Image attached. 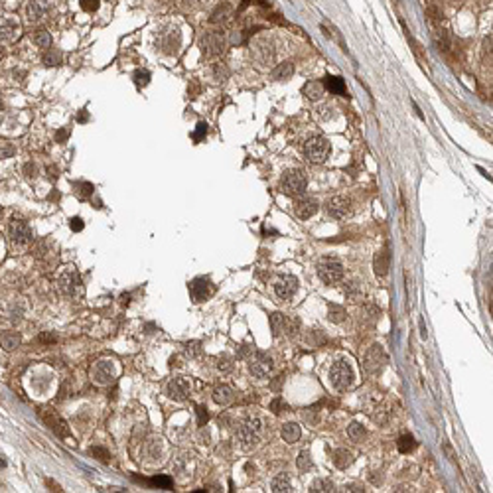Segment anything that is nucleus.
I'll list each match as a JSON object with an SVG mask.
<instances>
[{
    "mask_svg": "<svg viewBox=\"0 0 493 493\" xmlns=\"http://www.w3.org/2000/svg\"><path fill=\"white\" fill-rule=\"evenodd\" d=\"M261 434H263V420L261 418L253 416V418L245 420L237 428V440H239L241 450H245V452L255 450L261 442Z\"/></svg>",
    "mask_w": 493,
    "mask_h": 493,
    "instance_id": "obj_1",
    "label": "nucleus"
},
{
    "mask_svg": "<svg viewBox=\"0 0 493 493\" xmlns=\"http://www.w3.org/2000/svg\"><path fill=\"white\" fill-rule=\"evenodd\" d=\"M353 379H355V375H353V369H351V365L347 361H335L331 365L329 381L337 391H341V393L347 391L353 385Z\"/></svg>",
    "mask_w": 493,
    "mask_h": 493,
    "instance_id": "obj_2",
    "label": "nucleus"
},
{
    "mask_svg": "<svg viewBox=\"0 0 493 493\" xmlns=\"http://www.w3.org/2000/svg\"><path fill=\"white\" fill-rule=\"evenodd\" d=\"M8 237H10V243H12L14 249H26V247L34 241L32 227H30L26 221H20V219H14V221L10 223Z\"/></svg>",
    "mask_w": 493,
    "mask_h": 493,
    "instance_id": "obj_3",
    "label": "nucleus"
},
{
    "mask_svg": "<svg viewBox=\"0 0 493 493\" xmlns=\"http://www.w3.org/2000/svg\"><path fill=\"white\" fill-rule=\"evenodd\" d=\"M57 288H59V294L69 296V298L79 292V288H81V276H79V272H77L75 267L69 265V267H65L61 270V274L57 276Z\"/></svg>",
    "mask_w": 493,
    "mask_h": 493,
    "instance_id": "obj_4",
    "label": "nucleus"
},
{
    "mask_svg": "<svg viewBox=\"0 0 493 493\" xmlns=\"http://www.w3.org/2000/svg\"><path fill=\"white\" fill-rule=\"evenodd\" d=\"M282 191L288 195H300L308 187V176L302 170H288L282 176Z\"/></svg>",
    "mask_w": 493,
    "mask_h": 493,
    "instance_id": "obj_5",
    "label": "nucleus"
},
{
    "mask_svg": "<svg viewBox=\"0 0 493 493\" xmlns=\"http://www.w3.org/2000/svg\"><path fill=\"white\" fill-rule=\"evenodd\" d=\"M329 152H331V144L324 136H314L306 142V156L314 164H324L328 160Z\"/></svg>",
    "mask_w": 493,
    "mask_h": 493,
    "instance_id": "obj_6",
    "label": "nucleus"
},
{
    "mask_svg": "<svg viewBox=\"0 0 493 493\" xmlns=\"http://www.w3.org/2000/svg\"><path fill=\"white\" fill-rule=\"evenodd\" d=\"M199 49L205 57H217L225 51V38L219 32H207L199 38Z\"/></svg>",
    "mask_w": 493,
    "mask_h": 493,
    "instance_id": "obj_7",
    "label": "nucleus"
},
{
    "mask_svg": "<svg viewBox=\"0 0 493 493\" xmlns=\"http://www.w3.org/2000/svg\"><path fill=\"white\" fill-rule=\"evenodd\" d=\"M343 265L337 259H322L318 263V276L326 284H337L343 278Z\"/></svg>",
    "mask_w": 493,
    "mask_h": 493,
    "instance_id": "obj_8",
    "label": "nucleus"
},
{
    "mask_svg": "<svg viewBox=\"0 0 493 493\" xmlns=\"http://www.w3.org/2000/svg\"><path fill=\"white\" fill-rule=\"evenodd\" d=\"M91 377H93V381L99 383V385H109V383L117 377L115 361H111V359H101V361H97V363L91 367Z\"/></svg>",
    "mask_w": 493,
    "mask_h": 493,
    "instance_id": "obj_9",
    "label": "nucleus"
},
{
    "mask_svg": "<svg viewBox=\"0 0 493 493\" xmlns=\"http://www.w3.org/2000/svg\"><path fill=\"white\" fill-rule=\"evenodd\" d=\"M249 371H251V375L257 377V379H267L269 373L272 371V359H270L267 353L257 351V353L249 359Z\"/></svg>",
    "mask_w": 493,
    "mask_h": 493,
    "instance_id": "obj_10",
    "label": "nucleus"
},
{
    "mask_svg": "<svg viewBox=\"0 0 493 493\" xmlns=\"http://www.w3.org/2000/svg\"><path fill=\"white\" fill-rule=\"evenodd\" d=\"M385 363H387V353L383 351V347L377 345V343L371 345V347L367 349V353H365L363 369H365L367 373H377Z\"/></svg>",
    "mask_w": 493,
    "mask_h": 493,
    "instance_id": "obj_11",
    "label": "nucleus"
},
{
    "mask_svg": "<svg viewBox=\"0 0 493 493\" xmlns=\"http://www.w3.org/2000/svg\"><path fill=\"white\" fill-rule=\"evenodd\" d=\"M213 294V284L209 278L205 276H199V278H193L189 282V296L193 302H203L207 300L209 296Z\"/></svg>",
    "mask_w": 493,
    "mask_h": 493,
    "instance_id": "obj_12",
    "label": "nucleus"
},
{
    "mask_svg": "<svg viewBox=\"0 0 493 493\" xmlns=\"http://www.w3.org/2000/svg\"><path fill=\"white\" fill-rule=\"evenodd\" d=\"M251 51H253V57H255L259 63H270L272 57H274V45H272V42L267 40V38L255 40V44L251 45Z\"/></svg>",
    "mask_w": 493,
    "mask_h": 493,
    "instance_id": "obj_13",
    "label": "nucleus"
},
{
    "mask_svg": "<svg viewBox=\"0 0 493 493\" xmlns=\"http://www.w3.org/2000/svg\"><path fill=\"white\" fill-rule=\"evenodd\" d=\"M328 213L333 219H345L351 215V199L343 197V195H335L328 199Z\"/></svg>",
    "mask_w": 493,
    "mask_h": 493,
    "instance_id": "obj_14",
    "label": "nucleus"
},
{
    "mask_svg": "<svg viewBox=\"0 0 493 493\" xmlns=\"http://www.w3.org/2000/svg\"><path fill=\"white\" fill-rule=\"evenodd\" d=\"M191 391V385L185 377H176L166 385V395L174 401H185Z\"/></svg>",
    "mask_w": 493,
    "mask_h": 493,
    "instance_id": "obj_15",
    "label": "nucleus"
},
{
    "mask_svg": "<svg viewBox=\"0 0 493 493\" xmlns=\"http://www.w3.org/2000/svg\"><path fill=\"white\" fill-rule=\"evenodd\" d=\"M296 290H298V280L294 276H290V274L280 276L276 280V284H274V292H276V296L280 300H290L296 294Z\"/></svg>",
    "mask_w": 493,
    "mask_h": 493,
    "instance_id": "obj_16",
    "label": "nucleus"
},
{
    "mask_svg": "<svg viewBox=\"0 0 493 493\" xmlns=\"http://www.w3.org/2000/svg\"><path fill=\"white\" fill-rule=\"evenodd\" d=\"M318 209H320V205H318V201L312 199V197H300V199H296V203H294V213H296V217H300V219H310V217H314V215L318 213Z\"/></svg>",
    "mask_w": 493,
    "mask_h": 493,
    "instance_id": "obj_17",
    "label": "nucleus"
},
{
    "mask_svg": "<svg viewBox=\"0 0 493 493\" xmlns=\"http://www.w3.org/2000/svg\"><path fill=\"white\" fill-rule=\"evenodd\" d=\"M179 45H181V34H179L178 28H174V30L162 34V38H160V47H162V51L170 53V55H176V53L179 51Z\"/></svg>",
    "mask_w": 493,
    "mask_h": 493,
    "instance_id": "obj_18",
    "label": "nucleus"
},
{
    "mask_svg": "<svg viewBox=\"0 0 493 493\" xmlns=\"http://www.w3.org/2000/svg\"><path fill=\"white\" fill-rule=\"evenodd\" d=\"M40 414H42L44 422H45V424H47V426H49V428H51L57 436H61V438H63V436L67 434V424H65V422H63V420H61V418L53 412V408H42V410H40Z\"/></svg>",
    "mask_w": 493,
    "mask_h": 493,
    "instance_id": "obj_19",
    "label": "nucleus"
},
{
    "mask_svg": "<svg viewBox=\"0 0 493 493\" xmlns=\"http://www.w3.org/2000/svg\"><path fill=\"white\" fill-rule=\"evenodd\" d=\"M18 30H20V26L16 20L0 14V42H12L18 36Z\"/></svg>",
    "mask_w": 493,
    "mask_h": 493,
    "instance_id": "obj_20",
    "label": "nucleus"
},
{
    "mask_svg": "<svg viewBox=\"0 0 493 493\" xmlns=\"http://www.w3.org/2000/svg\"><path fill=\"white\" fill-rule=\"evenodd\" d=\"M47 14V4L44 0H30V4L26 6V18L28 22H40L44 20V16Z\"/></svg>",
    "mask_w": 493,
    "mask_h": 493,
    "instance_id": "obj_21",
    "label": "nucleus"
},
{
    "mask_svg": "<svg viewBox=\"0 0 493 493\" xmlns=\"http://www.w3.org/2000/svg\"><path fill=\"white\" fill-rule=\"evenodd\" d=\"M389 265H391V255L387 249H383L381 253L375 255V261H373V269H375V274L377 276H387L389 272Z\"/></svg>",
    "mask_w": 493,
    "mask_h": 493,
    "instance_id": "obj_22",
    "label": "nucleus"
},
{
    "mask_svg": "<svg viewBox=\"0 0 493 493\" xmlns=\"http://www.w3.org/2000/svg\"><path fill=\"white\" fill-rule=\"evenodd\" d=\"M233 399H235V393H233V389L229 385H219V387L213 389V401L217 404L227 406V404L233 403Z\"/></svg>",
    "mask_w": 493,
    "mask_h": 493,
    "instance_id": "obj_23",
    "label": "nucleus"
},
{
    "mask_svg": "<svg viewBox=\"0 0 493 493\" xmlns=\"http://www.w3.org/2000/svg\"><path fill=\"white\" fill-rule=\"evenodd\" d=\"M231 16H233V8H231V4H219V6L213 10V14H211L209 22H211V24H225V22H229V20H231Z\"/></svg>",
    "mask_w": 493,
    "mask_h": 493,
    "instance_id": "obj_24",
    "label": "nucleus"
},
{
    "mask_svg": "<svg viewBox=\"0 0 493 493\" xmlns=\"http://www.w3.org/2000/svg\"><path fill=\"white\" fill-rule=\"evenodd\" d=\"M292 75H294V63H290V61L278 63V65L272 69V73H270V77H272L274 81H288Z\"/></svg>",
    "mask_w": 493,
    "mask_h": 493,
    "instance_id": "obj_25",
    "label": "nucleus"
},
{
    "mask_svg": "<svg viewBox=\"0 0 493 493\" xmlns=\"http://www.w3.org/2000/svg\"><path fill=\"white\" fill-rule=\"evenodd\" d=\"M280 434H282V440H284V442L294 444V442H298V440H300V436H302V428H300V424H296V422H288V424H284V426H282Z\"/></svg>",
    "mask_w": 493,
    "mask_h": 493,
    "instance_id": "obj_26",
    "label": "nucleus"
},
{
    "mask_svg": "<svg viewBox=\"0 0 493 493\" xmlns=\"http://www.w3.org/2000/svg\"><path fill=\"white\" fill-rule=\"evenodd\" d=\"M324 83H320V81H308L306 85H304V95L310 99V101H318V99H322V95H324Z\"/></svg>",
    "mask_w": 493,
    "mask_h": 493,
    "instance_id": "obj_27",
    "label": "nucleus"
},
{
    "mask_svg": "<svg viewBox=\"0 0 493 493\" xmlns=\"http://www.w3.org/2000/svg\"><path fill=\"white\" fill-rule=\"evenodd\" d=\"M20 341H22V337H20L18 331H4V333L0 335V345H2L6 351L16 349V347L20 345Z\"/></svg>",
    "mask_w": 493,
    "mask_h": 493,
    "instance_id": "obj_28",
    "label": "nucleus"
},
{
    "mask_svg": "<svg viewBox=\"0 0 493 493\" xmlns=\"http://www.w3.org/2000/svg\"><path fill=\"white\" fill-rule=\"evenodd\" d=\"M326 87H328L331 93H335V95H341V97L347 95V87H345V81H343L341 77L328 75V77H326Z\"/></svg>",
    "mask_w": 493,
    "mask_h": 493,
    "instance_id": "obj_29",
    "label": "nucleus"
},
{
    "mask_svg": "<svg viewBox=\"0 0 493 493\" xmlns=\"http://www.w3.org/2000/svg\"><path fill=\"white\" fill-rule=\"evenodd\" d=\"M269 322H270V329H272V335H274V337H278V335L284 333V329H286V316H284V314L274 312V314H270Z\"/></svg>",
    "mask_w": 493,
    "mask_h": 493,
    "instance_id": "obj_30",
    "label": "nucleus"
},
{
    "mask_svg": "<svg viewBox=\"0 0 493 493\" xmlns=\"http://www.w3.org/2000/svg\"><path fill=\"white\" fill-rule=\"evenodd\" d=\"M270 488H272V492L274 493H288V492H292V482H290V478H288L286 474H280V476H276V478L272 480Z\"/></svg>",
    "mask_w": 493,
    "mask_h": 493,
    "instance_id": "obj_31",
    "label": "nucleus"
},
{
    "mask_svg": "<svg viewBox=\"0 0 493 493\" xmlns=\"http://www.w3.org/2000/svg\"><path fill=\"white\" fill-rule=\"evenodd\" d=\"M351 462H353V454L349 450H335L333 452V464L337 468L345 470L347 466H351Z\"/></svg>",
    "mask_w": 493,
    "mask_h": 493,
    "instance_id": "obj_32",
    "label": "nucleus"
},
{
    "mask_svg": "<svg viewBox=\"0 0 493 493\" xmlns=\"http://www.w3.org/2000/svg\"><path fill=\"white\" fill-rule=\"evenodd\" d=\"M32 42H34L38 47L47 49V47H49V44H51V36H49V32H47V30H36V32L32 34Z\"/></svg>",
    "mask_w": 493,
    "mask_h": 493,
    "instance_id": "obj_33",
    "label": "nucleus"
},
{
    "mask_svg": "<svg viewBox=\"0 0 493 493\" xmlns=\"http://www.w3.org/2000/svg\"><path fill=\"white\" fill-rule=\"evenodd\" d=\"M345 296L349 298V300H359L361 296H363V288H361V282L359 280H349L347 284H345Z\"/></svg>",
    "mask_w": 493,
    "mask_h": 493,
    "instance_id": "obj_34",
    "label": "nucleus"
},
{
    "mask_svg": "<svg viewBox=\"0 0 493 493\" xmlns=\"http://www.w3.org/2000/svg\"><path fill=\"white\" fill-rule=\"evenodd\" d=\"M328 318H329V322H333V324H341V322L347 318V312H345L339 304H329Z\"/></svg>",
    "mask_w": 493,
    "mask_h": 493,
    "instance_id": "obj_35",
    "label": "nucleus"
},
{
    "mask_svg": "<svg viewBox=\"0 0 493 493\" xmlns=\"http://www.w3.org/2000/svg\"><path fill=\"white\" fill-rule=\"evenodd\" d=\"M333 482L331 480H328V478H318L312 486H310V492H314V493H329V492H333Z\"/></svg>",
    "mask_w": 493,
    "mask_h": 493,
    "instance_id": "obj_36",
    "label": "nucleus"
},
{
    "mask_svg": "<svg viewBox=\"0 0 493 493\" xmlns=\"http://www.w3.org/2000/svg\"><path fill=\"white\" fill-rule=\"evenodd\" d=\"M397 448H399V452H401V454H410V452L416 448V442H414V438H412L410 434H404V436H401V438H399Z\"/></svg>",
    "mask_w": 493,
    "mask_h": 493,
    "instance_id": "obj_37",
    "label": "nucleus"
},
{
    "mask_svg": "<svg viewBox=\"0 0 493 493\" xmlns=\"http://www.w3.org/2000/svg\"><path fill=\"white\" fill-rule=\"evenodd\" d=\"M347 436H349L351 440H361V438L365 436V428H363V424H359V422H351V424L347 426Z\"/></svg>",
    "mask_w": 493,
    "mask_h": 493,
    "instance_id": "obj_38",
    "label": "nucleus"
},
{
    "mask_svg": "<svg viewBox=\"0 0 493 493\" xmlns=\"http://www.w3.org/2000/svg\"><path fill=\"white\" fill-rule=\"evenodd\" d=\"M296 466L300 472H310L312 470V458L308 452H300L298 454V460H296Z\"/></svg>",
    "mask_w": 493,
    "mask_h": 493,
    "instance_id": "obj_39",
    "label": "nucleus"
},
{
    "mask_svg": "<svg viewBox=\"0 0 493 493\" xmlns=\"http://www.w3.org/2000/svg\"><path fill=\"white\" fill-rule=\"evenodd\" d=\"M44 63L45 65H59L61 63V53L57 49H49L47 47V53L44 55Z\"/></svg>",
    "mask_w": 493,
    "mask_h": 493,
    "instance_id": "obj_40",
    "label": "nucleus"
},
{
    "mask_svg": "<svg viewBox=\"0 0 493 493\" xmlns=\"http://www.w3.org/2000/svg\"><path fill=\"white\" fill-rule=\"evenodd\" d=\"M150 484H152L154 488H160V490H172V480L166 478V476H156V478H152Z\"/></svg>",
    "mask_w": 493,
    "mask_h": 493,
    "instance_id": "obj_41",
    "label": "nucleus"
},
{
    "mask_svg": "<svg viewBox=\"0 0 493 493\" xmlns=\"http://www.w3.org/2000/svg\"><path fill=\"white\" fill-rule=\"evenodd\" d=\"M213 75H215L217 81H225V79L229 77V69H227L223 63H215V65H213Z\"/></svg>",
    "mask_w": 493,
    "mask_h": 493,
    "instance_id": "obj_42",
    "label": "nucleus"
},
{
    "mask_svg": "<svg viewBox=\"0 0 493 493\" xmlns=\"http://www.w3.org/2000/svg\"><path fill=\"white\" fill-rule=\"evenodd\" d=\"M436 40H438L440 49H444V51H446V49H450V36H448V32H446V30H440Z\"/></svg>",
    "mask_w": 493,
    "mask_h": 493,
    "instance_id": "obj_43",
    "label": "nucleus"
},
{
    "mask_svg": "<svg viewBox=\"0 0 493 493\" xmlns=\"http://www.w3.org/2000/svg\"><path fill=\"white\" fill-rule=\"evenodd\" d=\"M217 369H219V371H223V373L231 371V369H233V359H231V357H227V355L219 357V361H217Z\"/></svg>",
    "mask_w": 493,
    "mask_h": 493,
    "instance_id": "obj_44",
    "label": "nucleus"
},
{
    "mask_svg": "<svg viewBox=\"0 0 493 493\" xmlns=\"http://www.w3.org/2000/svg\"><path fill=\"white\" fill-rule=\"evenodd\" d=\"M134 81H136V85L138 87H144V85H148V81H150V73L148 71H136L134 73Z\"/></svg>",
    "mask_w": 493,
    "mask_h": 493,
    "instance_id": "obj_45",
    "label": "nucleus"
},
{
    "mask_svg": "<svg viewBox=\"0 0 493 493\" xmlns=\"http://www.w3.org/2000/svg\"><path fill=\"white\" fill-rule=\"evenodd\" d=\"M93 185L91 183H87V181H83V183H77V195L79 197H89L91 193H93Z\"/></svg>",
    "mask_w": 493,
    "mask_h": 493,
    "instance_id": "obj_46",
    "label": "nucleus"
},
{
    "mask_svg": "<svg viewBox=\"0 0 493 493\" xmlns=\"http://www.w3.org/2000/svg\"><path fill=\"white\" fill-rule=\"evenodd\" d=\"M185 353L191 355V357H197V355L201 353V343H199V341H189V343H185Z\"/></svg>",
    "mask_w": 493,
    "mask_h": 493,
    "instance_id": "obj_47",
    "label": "nucleus"
},
{
    "mask_svg": "<svg viewBox=\"0 0 493 493\" xmlns=\"http://www.w3.org/2000/svg\"><path fill=\"white\" fill-rule=\"evenodd\" d=\"M205 134H207V123H197V129H195V133H193V140L199 142Z\"/></svg>",
    "mask_w": 493,
    "mask_h": 493,
    "instance_id": "obj_48",
    "label": "nucleus"
},
{
    "mask_svg": "<svg viewBox=\"0 0 493 493\" xmlns=\"http://www.w3.org/2000/svg\"><path fill=\"white\" fill-rule=\"evenodd\" d=\"M288 406H286V403L282 401V399H274L272 403H270V410L274 412V414H280L282 410H286Z\"/></svg>",
    "mask_w": 493,
    "mask_h": 493,
    "instance_id": "obj_49",
    "label": "nucleus"
},
{
    "mask_svg": "<svg viewBox=\"0 0 493 493\" xmlns=\"http://www.w3.org/2000/svg\"><path fill=\"white\" fill-rule=\"evenodd\" d=\"M91 454H93L97 460H101V462H109V458H111L109 452H107L105 448H99V446H97V448H91Z\"/></svg>",
    "mask_w": 493,
    "mask_h": 493,
    "instance_id": "obj_50",
    "label": "nucleus"
},
{
    "mask_svg": "<svg viewBox=\"0 0 493 493\" xmlns=\"http://www.w3.org/2000/svg\"><path fill=\"white\" fill-rule=\"evenodd\" d=\"M79 6L85 12H95L99 8V0H79Z\"/></svg>",
    "mask_w": 493,
    "mask_h": 493,
    "instance_id": "obj_51",
    "label": "nucleus"
},
{
    "mask_svg": "<svg viewBox=\"0 0 493 493\" xmlns=\"http://www.w3.org/2000/svg\"><path fill=\"white\" fill-rule=\"evenodd\" d=\"M24 172H26V176H28V178H36V176H38V164L28 162V164L24 166Z\"/></svg>",
    "mask_w": 493,
    "mask_h": 493,
    "instance_id": "obj_52",
    "label": "nucleus"
},
{
    "mask_svg": "<svg viewBox=\"0 0 493 493\" xmlns=\"http://www.w3.org/2000/svg\"><path fill=\"white\" fill-rule=\"evenodd\" d=\"M197 416H199L197 424H199V426H205V422H207V408H205V406H197Z\"/></svg>",
    "mask_w": 493,
    "mask_h": 493,
    "instance_id": "obj_53",
    "label": "nucleus"
},
{
    "mask_svg": "<svg viewBox=\"0 0 493 493\" xmlns=\"http://www.w3.org/2000/svg\"><path fill=\"white\" fill-rule=\"evenodd\" d=\"M40 341H42V343H55V341H57V335H53V333H49V331H44V333L40 335Z\"/></svg>",
    "mask_w": 493,
    "mask_h": 493,
    "instance_id": "obj_54",
    "label": "nucleus"
},
{
    "mask_svg": "<svg viewBox=\"0 0 493 493\" xmlns=\"http://www.w3.org/2000/svg\"><path fill=\"white\" fill-rule=\"evenodd\" d=\"M83 229V219L81 217H75V219H71V231H81Z\"/></svg>",
    "mask_w": 493,
    "mask_h": 493,
    "instance_id": "obj_55",
    "label": "nucleus"
},
{
    "mask_svg": "<svg viewBox=\"0 0 493 493\" xmlns=\"http://www.w3.org/2000/svg\"><path fill=\"white\" fill-rule=\"evenodd\" d=\"M12 154H14V148H12V146L0 148V158H8V156H12Z\"/></svg>",
    "mask_w": 493,
    "mask_h": 493,
    "instance_id": "obj_56",
    "label": "nucleus"
},
{
    "mask_svg": "<svg viewBox=\"0 0 493 493\" xmlns=\"http://www.w3.org/2000/svg\"><path fill=\"white\" fill-rule=\"evenodd\" d=\"M67 136H69V131H57V134H55L57 142H65V140H67Z\"/></svg>",
    "mask_w": 493,
    "mask_h": 493,
    "instance_id": "obj_57",
    "label": "nucleus"
},
{
    "mask_svg": "<svg viewBox=\"0 0 493 493\" xmlns=\"http://www.w3.org/2000/svg\"><path fill=\"white\" fill-rule=\"evenodd\" d=\"M87 119H89V115H87V111L83 109V111L77 115V121H79V123H87Z\"/></svg>",
    "mask_w": 493,
    "mask_h": 493,
    "instance_id": "obj_58",
    "label": "nucleus"
},
{
    "mask_svg": "<svg viewBox=\"0 0 493 493\" xmlns=\"http://www.w3.org/2000/svg\"><path fill=\"white\" fill-rule=\"evenodd\" d=\"M4 466H6V462H4V460H2V456H0V468H4Z\"/></svg>",
    "mask_w": 493,
    "mask_h": 493,
    "instance_id": "obj_59",
    "label": "nucleus"
},
{
    "mask_svg": "<svg viewBox=\"0 0 493 493\" xmlns=\"http://www.w3.org/2000/svg\"><path fill=\"white\" fill-rule=\"evenodd\" d=\"M0 109H2V97H0Z\"/></svg>",
    "mask_w": 493,
    "mask_h": 493,
    "instance_id": "obj_60",
    "label": "nucleus"
}]
</instances>
